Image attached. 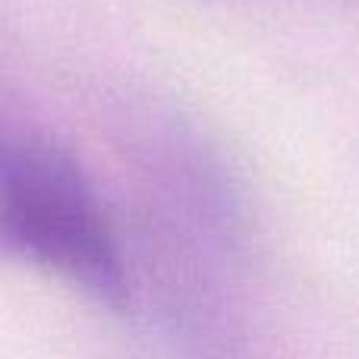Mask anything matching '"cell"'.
Instances as JSON below:
<instances>
[{
    "instance_id": "6da1fadb",
    "label": "cell",
    "mask_w": 359,
    "mask_h": 359,
    "mask_svg": "<svg viewBox=\"0 0 359 359\" xmlns=\"http://www.w3.org/2000/svg\"><path fill=\"white\" fill-rule=\"evenodd\" d=\"M0 233L10 252L107 306L126 299V268L101 196L79 158L38 130L0 149Z\"/></svg>"
}]
</instances>
